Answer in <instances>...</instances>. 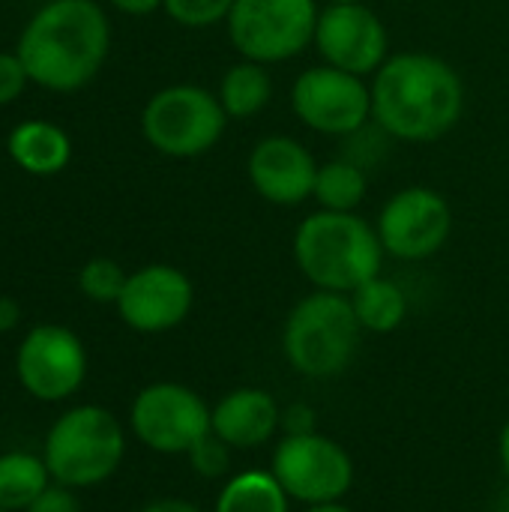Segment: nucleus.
I'll return each instance as SVG.
<instances>
[{
  "label": "nucleus",
  "mask_w": 509,
  "mask_h": 512,
  "mask_svg": "<svg viewBox=\"0 0 509 512\" xmlns=\"http://www.w3.org/2000/svg\"><path fill=\"white\" fill-rule=\"evenodd\" d=\"M306 512H351L342 501H336V504H315V507H309Z\"/></svg>",
  "instance_id": "nucleus-33"
},
{
  "label": "nucleus",
  "mask_w": 509,
  "mask_h": 512,
  "mask_svg": "<svg viewBox=\"0 0 509 512\" xmlns=\"http://www.w3.org/2000/svg\"><path fill=\"white\" fill-rule=\"evenodd\" d=\"M9 156L27 174H57L69 165L72 144L69 135L48 120H24L9 135Z\"/></svg>",
  "instance_id": "nucleus-17"
},
{
  "label": "nucleus",
  "mask_w": 509,
  "mask_h": 512,
  "mask_svg": "<svg viewBox=\"0 0 509 512\" xmlns=\"http://www.w3.org/2000/svg\"><path fill=\"white\" fill-rule=\"evenodd\" d=\"M228 114L216 93L195 84H171L150 96L141 114L147 144L174 159H192L219 144Z\"/></svg>",
  "instance_id": "nucleus-6"
},
{
  "label": "nucleus",
  "mask_w": 509,
  "mask_h": 512,
  "mask_svg": "<svg viewBox=\"0 0 509 512\" xmlns=\"http://www.w3.org/2000/svg\"><path fill=\"white\" fill-rule=\"evenodd\" d=\"M0 512H9V510H3V507H0Z\"/></svg>",
  "instance_id": "nucleus-36"
},
{
  "label": "nucleus",
  "mask_w": 509,
  "mask_h": 512,
  "mask_svg": "<svg viewBox=\"0 0 509 512\" xmlns=\"http://www.w3.org/2000/svg\"><path fill=\"white\" fill-rule=\"evenodd\" d=\"M465 111V84L459 72L423 51L393 54L372 81L375 123L411 144L444 138Z\"/></svg>",
  "instance_id": "nucleus-1"
},
{
  "label": "nucleus",
  "mask_w": 509,
  "mask_h": 512,
  "mask_svg": "<svg viewBox=\"0 0 509 512\" xmlns=\"http://www.w3.org/2000/svg\"><path fill=\"white\" fill-rule=\"evenodd\" d=\"M210 423L231 450H255L279 432L282 408L261 387H237L216 402Z\"/></svg>",
  "instance_id": "nucleus-16"
},
{
  "label": "nucleus",
  "mask_w": 509,
  "mask_h": 512,
  "mask_svg": "<svg viewBox=\"0 0 509 512\" xmlns=\"http://www.w3.org/2000/svg\"><path fill=\"white\" fill-rule=\"evenodd\" d=\"M354 315L360 321L363 330L369 333H393L405 324L408 318V297L405 291L384 276H375L369 282H363L357 291L348 294Z\"/></svg>",
  "instance_id": "nucleus-19"
},
{
  "label": "nucleus",
  "mask_w": 509,
  "mask_h": 512,
  "mask_svg": "<svg viewBox=\"0 0 509 512\" xmlns=\"http://www.w3.org/2000/svg\"><path fill=\"white\" fill-rule=\"evenodd\" d=\"M219 102L228 114V120H249L261 114L273 96V81L264 63L255 60H240L228 66V72L219 81Z\"/></svg>",
  "instance_id": "nucleus-18"
},
{
  "label": "nucleus",
  "mask_w": 509,
  "mask_h": 512,
  "mask_svg": "<svg viewBox=\"0 0 509 512\" xmlns=\"http://www.w3.org/2000/svg\"><path fill=\"white\" fill-rule=\"evenodd\" d=\"M141 512H201L195 504L189 501H180V498H165V501H153L147 504Z\"/></svg>",
  "instance_id": "nucleus-30"
},
{
  "label": "nucleus",
  "mask_w": 509,
  "mask_h": 512,
  "mask_svg": "<svg viewBox=\"0 0 509 512\" xmlns=\"http://www.w3.org/2000/svg\"><path fill=\"white\" fill-rule=\"evenodd\" d=\"M27 512H81V504L75 498V492L69 486L51 483L30 507Z\"/></svg>",
  "instance_id": "nucleus-27"
},
{
  "label": "nucleus",
  "mask_w": 509,
  "mask_h": 512,
  "mask_svg": "<svg viewBox=\"0 0 509 512\" xmlns=\"http://www.w3.org/2000/svg\"><path fill=\"white\" fill-rule=\"evenodd\" d=\"M498 456H501V468H504V474L509 477V420L504 423L501 438H498Z\"/></svg>",
  "instance_id": "nucleus-32"
},
{
  "label": "nucleus",
  "mask_w": 509,
  "mask_h": 512,
  "mask_svg": "<svg viewBox=\"0 0 509 512\" xmlns=\"http://www.w3.org/2000/svg\"><path fill=\"white\" fill-rule=\"evenodd\" d=\"M210 414L213 408H207V402L195 390L162 381L144 387L135 396L129 423L135 438L147 450L162 456H180L213 432Z\"/></svg>",
  "instance_id": "nucleus-9"
},
{
  "label": "nucleus",
  "mask_w": 509,
  "mask_h": 512,
  "mask_svg": "<svg viewBox=\"0 0 509 512\" xmlns=\"http://www.w3.org/2000/svg\"><path fill=\"white\" fill-rule=\"evenodd\" d=\"M252 189L279 207H297L315 195V156L291 135H267L249 153Z\"/></svg>",
  "instance_id": "nucleus-15"
},
{
  "label": "nucleus",
  "mask_w": 509,
  "mask_h": 512,
  "mask_svg": "<svg viewBox=\"0 0 509 512\" xmlns=\"http://www.w3.org/2000/svg\"><path fill=\"white\" fill-rule=\"evenodd\" d=\"M360 336L363 327L348 294L315 288L288 312L282 327V354L303 378L327 381L351 366Z\"/></svg>",
  "instance_id": "nucleus-4"
},
{
  "label": "nucleus",
  "mask_w": 509,
  "mask_h": 512,
  "mask_svg": "<svg viewBox=\"0 0 509 512\" xmlns=\"http://www.w3.org/2000/svg\"><path fill=\"white\" fill-rule=\"evenodd\" d=\"M126 273L117 261L111 258H93L81 267L78 273V288L84 291V297H90L93 303H114L120 300L123 288H126Z\"/></svg>",
  "instance_id": "nucleus-23"
},
{
  "label": "nucleus",
  "mask_w": 509,
  "mask_h": 512,
  "mask_svg": "<svg viewBox=\"0 0 509 512\" xmlns=\"http://www.w3.org/2000/svg\"><path fill=\"white\" fill-rule=\"evenodd\" d=\"M195 303L189 276L171 264H147L129 273L117 312L135 333H168L180 327Z\"/></svg>",
  "instance_id": "nucleus-14"
},
{
  "label": "nucleus",
  "mask_w": 509,
  "mask_h": 512,
  "mask_svg": "<svg viewBox=\"0 0 509 512\" xmlns=\"http://www.w3.org/2000/svg\"><path fill=\"white\" fill-rule=\"evenodd\" d=\"M324 6H342V3H363V0H321Z\"/></svg>",
  "instance_id": "nucleus-34"
},
{
  "label": "nucleus",
  "mask_w": 509,
  "mask_h": 512,
  "mask_svg": "<svg viewBox=\"0 0 509 512\" xmlns=\"http://www.w3.org/2000/svg\"><path fill=\"white\" fill-rule=\"evenodd\" d=\"M321 210H333V213H357V207L366 198V174L360 165L345 162V159H333L318 165V177H315V195H312Z\"/></svg>",
  "instance_id": "nucleus-22"
},
{
  "label": "nucleus",
  "mask_w": 509,
  "mask_h": 512,
  "mask_svg": "<svg viewBox=\"0 0 509 512\" xmlns=\"http://www.w3.org/2000/svg\"><path fill=\"white\" fill-rule=\"evenodd\" d=\"M315 48L324 63L366 78L384 66L390 36L384 21L366 3H342L321 9Z\"/></svg>",
  "instance_id": "nucleus-13"
},
{
  "label": "nucleus",
  "mask_w": 509,
  "mask_h": 512,
  "mask_svg": "<svg viewBox=\"0 0 509 512\" xmlns=\"http://www.w3.org/2000/svg\"><path fill=\"white\" fill-rule=\"evenodd\" d=\"M111 27L93 0H51L24 27L15 54L39 87L72 93L105 63Z\"/></svg>",
  "instance_id": "nucleus-2"
},
{
  "label": "nucleus",
  "mask_w": 509,
  "mask_h": 512,
  "mask_svg": "<svg viewBox=\"0 0 509 512\" xmlns=\"http://www.w3.org/2000/svg\"><path fill=\"white\" fill-rule=\"evenodd\" d=\"M27 69L21 63L18 54L0 51V105H9L12 99L21 96L24 84H27Z\"/></svg>",
  "instance_id": "nucleus-26"
},
{
  "label": "nucleus",
  "mask_w": 509,
  "mask_h": 512,
  "mask_svg": "<svg viewBox=\"0 0 509 512\" xmlns=\"http://www.w3.org/2000/svg\"><path fill=\"white\" fill-rule=\"evenodd\" d=\"M15 375L33 399L63 402L87 378V351L69 327L39 324L18 345Z\"/></svg>",
  "instance_id": "nucleus-11"
},
{
  "label": "nucleus",
  "mask_w": 509,
  "mask_h": 512,
  "mask_svg": "<svg viewBox=\"0 0 509 512\" xmlns=\"http://www.w3.org/2000/svg\"><path fill=\"white\" fill-rule=\"evenodd\" d=\"M294 114L321 135H354L372 117V87L330 63L300 72L291 90Z\"/></svg>",
  "instance_id": "nucleus-10"
},
{
  "label": "nucleus",
  "mask_w": 509,
  "mask_h": 512,
  "mask_svg": "<svg viewBox=\"0 0 509 512\" xmlns=\"http://www.w3.org/2000/svg\"><path fill=\"white\" fill-rule=\"evenodd\" d=\"M186 456L192 462V471L201 474V477H207V480L225 477L228 468H231V447L222 438H216L213 432L207 438H201Z\"/></svg>",
  "instance_id": "nucleus-25"
},
{
  "label": "nucleus",
  "mask_w": 509,
  "mask_h": 512,
  "mask_svg": "<svg viewBox=\"0 0 509 512\" xmlns=\"http://www.w3.org/2000/svg\"><path fill=\"white\" fill-rule=\"evenodd\" d=\"M51 486L45 459L33 453H3L0 456V507L9 512H27V507Z\"/></svg>",
  "instance_id": "nucleus-21"
},
{
  "label": "nucleus",
  "mask_w": 509,
  "mask_h": 512,
  "mask_svg": "<svg viewBox=\"0 0 509 512\" xmlns=\"http://www.w3.org/2000/svg\"><path fill=\"white\" fill-rule=\"evenodd\" d=\"M126 456V435L120 420L99 405H78L66 411L45 435L42 459L54 483L69 489H90L105 483Z\"/></svg>",
  "instance_id": "nucleus-5"
},
{
  "label": "nucleus",
  "mask_w": 509,
  "mask_h": 512,
  "mask_svg": "<svg viewBox=\"0 0 509 512\" xmlns=\"http://www.w3.org/2000/svg\"><path fill=\"white\" fill-rule=\"evenodd\" d=\"M213 512H291V498L270 471H243L225 483Z\"/></svg>",
  "instance_id": "nucleus-20"
},
{
  "label": "nucleus",
  "mask_w": 509,
  "mask_h": 512,
  "mask_svg": "<svg viewBox=\"0 0 509 512\" xmlns=\"http://www.w3.org/2000/svg\"><path fill=\"white\" fill-rule=\"evenodd\" d=\"M384 255L378 228L357 213L318 210L294 234V261L318 291H357L363 282L381 276Z\"/></svg>",
  "instance_id": "nucleus-3"
},
{
  "label": "nucleus",
  "mask_w": 509,
  "mask_h": 512,
  "mask_svg": "<svg viewBox=\"0 0 509 512\" xmlns=\"http://www.w3.org/2000/svg\"><path fill=\"white\" fill-rule=\"evenodd\" d=\"M270 474L300 504H336L354 483V462L342 444L327 435H285L270 462Z\"/></svg>",
  "instance_id": "nucleus-8"
},
{
  "label": "nucleus",
  "mask_w": 509,
  "mask_h": 512,
  "mask_svg": "<svg viewBox=\"0 0 509 512\" xmlns=\"http://www.w3.org/2000/svg\"><path fill=\"white\" fill-rule=\"evenodd\" d=\"M234 0H162V9L177 21L180 27H213L219 21H228Z\"/></svg>",
  "instance_id": "nucleus-24"
},
{
  "label": "nucleus",
  "mask_w": 509,
  "mask_h": 512,
  "mask_svg": "<svg viewBox=\"0 0 509 512\" xmlns=\"http://www.w3.org/2000/svg\"><path fill=\"white\" fill-rule=\"evenodd\" d=\"M18 318H21L18 303H15V300H9V297H0V333L12 330V327L18 324Z\"/></svg>",
  "instance_id": "nucleus-31"
},
{
  "label": "nucleus",
  "mask_w": 509,
  "mask_h": 512,
  "mask_svg": "<svg viewBox=\"0 0 509 512\" xmlns=\"http://www.w3.org/2000/svg\"><path fill=\"white\" fill-rule=\"evenodd\" d=\"M399 3H411V0H399Z\"/></svg>",
  "instance_id": "nucleus-35"
},
{
  "label": "nucleus",
  "mask_w": 509,
  "mask_h": 512,
  "mask_svg": "<svg viewBox=\"0 0 509 512\" xmlns=\"http://www.w3.org/2000/svg\"><path fill=\"white\" fill-rule=\"evenodd\" d=\"M111 6H117L126 15H150L162 6V0H111Z\"/></svg>",
  "instance_id": "nucleus-29"
},
{
  "label": "nucleus",
  "mask_w": 509,
  "mask_h": 512,
  "mask_svg": "<svg viewBox=\"0 0 509 512\" xmlns=\"http://www.w3.org/2000/svg\"><path fill=\"white\" fill-rule=\"evenodd\" d=\"M318 15V0H234L228 39L246 60L282 63L315 42Z\"/></svg>",
  "instance_id": "nucleus-7"
},
{
  "label": "nucleus",
  "mask_w": 509,
  "mask_h": 512,
  "mask_svg": "<svg viewBox=\"0 0 509 512\" xmlns=\"http://www.w3.org/2000/svg\"><path fill=\"white\" fill-rule=\"evenodd\" d=\"M375 228L387 255L399 261H423L450 240L453 210L441 192L429 186H408L381 207Z\"/></svg>",
  "instance_id": "nucleus-12"
},
{
  "label": "nucleus",
  "mask_w": 509,
  "mask_h": 512,
  "mask_svg": "<svg viewBox=\"0 0 509 512\" xmlns=\"http://www.w3.org/2000/svg\"><path fill=\"white\" fill-rule=\"evenodd\" d=\"M315 408H309V405H303V402H294V405H288V408H282V432L285 435H312V432H318L315 429Z\"/></svg>",
  "instance_id": "nucleus-28"
}]
</instances>
